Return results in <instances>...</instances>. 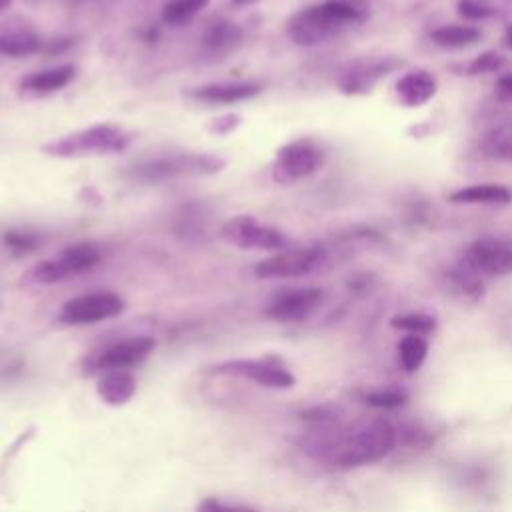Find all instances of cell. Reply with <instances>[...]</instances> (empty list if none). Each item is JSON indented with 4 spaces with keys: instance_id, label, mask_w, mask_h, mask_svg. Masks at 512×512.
<instances>
[{
    "instance_id": "obj_1",
    "label": "cell",
    "mask_w": 512,
    "mask_h": 512,
    "mask_svg": "<svg viewBox=\"0 0 512 512\" xmlns=\"http://www.w3.org/2000/svg\"><path fill=\"white\" fill-rule=\"evenodd\" d=\"M368 16V0H324L292 14L286 34L298 46H318L348 28L364 24Z\"/></svg>"
},
{
    "instance_id": "obj_2",
    "label": "cell",
    "mask_w": 512,
    "mask_h": 512,
    "mask_svg": "<svg viewBox=\"0 0 512 512\" xmlns=\"http://www.w3.org/2000/svg\"><path fill=\"white\" fill-rule=\"evenodd\" d=\"M396 446V428L386 420H370L352 428L332 452V462L340 470H352L384 460Z\"/></svg>"
},
{
    "instance_id": "obj_3",
    "label": "cell",
    "mask_w": 512,
    "mask_h": 512,
    "mask_svg": "<svg viewBox=\"0 0 512 512\" xmlns=\"http://www.w3.org/2000/svg\"><path fill=\"white\" fill-rule=\"evenodd\" d=\"M132 134L116 124H94L44 144V152L56 158H82L118 154L128 148Z\"/></svg>"
},
{
    "instance_id": "obj_4",
    "label": "cell",
    "mask_w": 512,
    "mask_h": 512,
    "mask_svg": "<svg viewBox=\"0 0 512 512\" xmlns=\"http://www.w3.org/2000/svg\"><path fill=\"white\" fill-rule=\"evenodd\" d=\"M100 248L92 242H78L62 248L58 254L40 260L28 272L34 284H58L92 270L100 262Z\"/></svg>"
},
{
    "instance_id": "obj_5",
    "label": "cell",
    "mask_w": 512,
    "mask_h": 512,
    "mask_svg": "<svg viewBox=\"0 0 512 512\" xmlns=\"http://www.w3.org/2000/svg\"><path fill=\"white\" fill-rule=\"evenodd\" d=\"M324 164V150L310 138H298L278 148L272 162V180L294 184L316 174Z\"/></svg>"
},
{
    "instance_id": "obj_6",
    "label": "cell",
    "mask_w": 512,
    "mask_h": 512,
    "mask_svg": "<svg viewBox=\"0 0 512 512\" xmlns=\"http://www.w3.org/2000/svg\"><path fill=\"white\" fill-rule=\"evenodd\" d=\"M220 238L242 250H286L288 238L274 226L260 222L256 216L238 214L220 226Z\"/></svg>"
},
{
    "instance_id": "obj_7",
    "label": "cell",
    "mask_w": 512,
    "mask_h": 512,
    "mask_svg": "<svg viewBox=\"0 0 512 512\" xmlns=\"http://www.w3.org/2000/svg\"><path fill=\"white\" fill-rule=\"evenodd\" d=\"M226 166V162L216 154H178L168 158H158L136 168V176L146 182L168 180L176 176H198L216 174Z\"/></svg>"
},
{
    "instance_id": "obj_8",
    "label": "cell",
    "mask_w": 512,
    "mask_h": 512,
    "mask_svg": "<svg viewBox=\"0 0 512 512\" xmlns=\"http://www.w3.org/2000/svg\"><path fill=\"white\" fill-rule=\"evenodd\" d=\"M124 312V300L110 290H96L88 294H80L72 300H68L58 318L64 324L70 326H86V324H98L110 318H116Z\"/></svg>"
},
{
    "instance_id": "obj_9",
    "label": "cell",
    "mask_w": 512,
    "mask_h": 512,
    "mask_svg": "<svg viewBox=\"0 0 512 512\" xmlns=\"http://www.w3.org/2000/svg\"><path fill=\"white\" fill-rule=\"evenodd\" d=\"M462 264L476 274L508 276L512 274V242L496 236L476 238L466 246Z\"/></svg>"
},
{
    "instance_id": "obj_10",
    "label": "cell",
    "mask_w": 512,
    "mask_h": 512,
    "mask_svg": "<svg viewBox=\"0 0 512 512\" xmlns=\"http://www.w3.org/2000/svg\"><path fill=\"white\" fill-rule=\"evenodd\" d=\"M324 262L320 248H286L254 266L258 278H300L308 276Z\"/></svg>"
},
{
    "instance_id": "obj_11",
    "label": "cell",
    "mask_w": 512,
    "mask_h": 512,
    "mask_svg": "<svg viewBox=\"0 0 512 512\" xmlns=\"http://www.w3.org/2000/svg\"><path fill=\"white\" fill-rule=\"evenodd\" d=\"M218 374H230V376H242L258 386L264 388H274V390H286L296 384L294 374L280 362L264 358H238V360H228L218 366H214Z\"/></svg>"
},
{
    "instance_id": "obj_12",
    "label": "cell",
    "mask_w": 512,
    "mask_h": 512,
    "mask_svg": "<svg viewBox=\"0 0 512 512\" xmlns=\"http://www.w3.org/2000/svg\"><path fill=\"white\" fill-rule=\"evenodd\" d=\"M402 66V60L396 56H382V58H360L350 62L340 78L338 90L346 96H360L368 94L382 78Z\"/></svg>"
},
{
    "instance_id": "obj_13",
    "label": "cell",
    "mask_w": 512,
    "mask_h": 512,
    "mask_svg": "<svg viewBox=\"0 0 512 512\" xmlns=\"http://www.w3.org/2000/svg\"><path fill=\"white\" fill-rule=\"evenodd\" d=\"M324 302V290L316 286L294 288L278 294L268 306L266 316L276 322H302L312 316Z\"/></svg>"
},
{
    "instance_id": "obj_14",
    "label": "cell",
    "mask_w": 512,
    "mask_h": 512,
    "mask_svg": "<svg viewBox=\"0 0 512 512\" xmlns=\"http://www.w3.org/2000/svg\"><path fill=\"white\" fill-rule=\"evenodd\" d=\"M154 338L150 336H134L120 340L108 348H104L96 360L94 366L96 370L108 372V370H128L130 366L140 364L144 358L150 356L154 350Z\"/></svg>"
},
{
    "instance_id": "obj_15",
    "label": "cell",
    "mask_w": 512,
    "mask_h": 512,
    "mask_svg": "<svg viewBox=\"0 0 512 512\" xmlns=\"http://www.w3.org/2000/svg\"><path fill=\"white\" fill-rule=\"evenodd\" d=\"M394 92L404 108H420L436 96L438 78L426 68L408 70L396 80Z\"/></svg>"
},
{
    "instance_id": "obj_16",
    "label": "cell",
    "mask_w": 512,
    "mask_h": 512,
    "mask_svg": "<svg viewBox=\"0 0 512 512\" xmlns=\"http://www.w3.org/2000/svg\"><path fill=\"white\" fill-rule=\"evenodd\" d=\"M74 78H76V66L62 64V66H54V68H46V70L28 74L26 78H22L20 88L26 94L42 96V94H52V92L66 88Z\"/></svg>"
},
{
    "instance_id": "obj_17",
    "label": "cell",
    "mask_w": 512,
    "mask_h": 512,
    "mask_svg": "<svg viewBox=\"0 0 512 512\" xmlns=\"http://www.w3.org/2000/svg\"><path fill=\"white\" fill-rule=\"evenodd\" d=\"M260 92L258 84L252 82H212L192 90V98L208 104H232L252 98Z\"/></svg>"
},
{
    "instance_id": "obj_18",
    "label": "cell",
    "mask_w": 512,
    "mask_h": 512,
    "mask_svg": "<svg viewBox=\"0 0 512 512\" xmlns=\"http://www.w3.org/2000/svg\"><path fill=\"white\" fill-rule=\"evenodd\" d=\"M452 204H488V206H502L512 202V190L504 184L484 182V184H470L458 188L448 194Z\"/></svg>"
},
{
    "instance_id": "obj_19",
    "label": "cell",
    "mask_w": 512,
    "mask_h": 512,
    "mask_svg": "<svg viewBox=\"0 0 512 512\" xmlns=\"http://www.w3.org/2000/svg\"><path fill=\"white\" fill-rule=\"evenodd\" d=\"M96 392L104 404L122 406L136 392V378L128 370H108L100 376Z\"/></svg>"
},
{
    "instance_id": "obj_20",
    "label": "cell",
    "mask_w": 512,
    "mask_h": 512,
    "mask_svg": "<svg viewBox=\"0 0 512 512\" xmlns=\"http://www.w3.org/2000/svg\"><path fill=\"white\" fill-rule=\"evenodd\" d=\"M482 32L472 24H444L430 32V40L440 48H468L480 40Z\"/></svg>"
},
{
    "instance_id": "obj_21",
    "label": "cell",
    "mask_w": 512,
    "mask_h": 512,
    "mask_svg": "<svg viewBox=\"0 0 512 512\" xmlns=\"http://www.w3.org/2000/svg\"><path fill=\"white\" fill-rule=\"evenodd\" d=\"M42 40L30 32H4L0 34V56L24 58L38 52Z\"/></svg>"
},
{
    "instance_id": "obj_22",
    "label": "cell",
    "mask_w": 512,
    "mask_h": 512,
    "mask_svg": "<svg viewBox=\"0 0 512 512\" xmlns=\"http://www.w3.org/2000/svg\"><path fill=\"white\" fill-rule=\"evenodd\" d=\"M428 356V342L424 336L408 334L398 342V360L406 372H416Z\"/></svg>"
},
{
    "instance_id": "obj_23",
    "label": "cell",
    "mask_w": 512,
    "mask_h": 512,
    "mask_svg": "<svg viewBox=\"0 0 512 512\" xmlns=\"http://www.w3.org/2000/svg\"><path fill=\"white\" fill-rule=\"evenodd\" d=\"M210 0H170L162 8V20L170 26L188 24L198 12L208 6Z\"/></svg>"
},
{
    "instance_id": "obj_24",
    "label": "cell",
    "mask_w": 512,
    "mask_h": 512,
    "mask_svg": "<svg viewBox=\"0 0 512 512\" xmlns=\"http://www.w3.org/2000/svg\"><path fill=\"white\" fill-rule=\"evenodd\" d=\"M390 326L394 330H402L406 334H418V336H426L432 334L438 326L436 318L424 312H404V314H396L390 318Z\"/></svg>"
},
{
    "instance_id": "obj_25",
    "label": "cell",
    "mask_w": 512,
    "mask_h": 512,
    "mask_svg": "<svg viewBox=\"0 0 512 512\" xmlns=\"http://www.w3.org/2000/svg\"><path fill=\"white\" fill-rule=\"evenodd\" d=\"M446 278H448V282L458 290V294H462V296H466V298L478 300V298L484 294V284H482V280L478 278L476 272H472V270L466 268L464 264L458 266V268L448 270Z\"/></svg>"
},
{
    "instance_id": "obj_26",
    "label": "cell",
    "mask_w": 512,
    "mask_h": 512,
    "mask_svg": "<svg viewBox=\"0 0 512 512\" xmlns=\"http://www.w3.org/2000/svg\"><path fill=\"white\" fill-rule=\"evenodd\" d=\"M408 400V392L402 388H386V390H374V392H366L362 396V402L372 406V408H380V410H392L398 406H404Z\"/></svg>"
},
{
    "instance_id": "obj_27",
    "label": "cell",
    "mask_w": 512,
    "mask_h": 512,
    "mask_svg": "<svg viewBox=\"0 0 512 512\" xmlns=\"http://www.w3.org/2000/svg\"><path fill=\"white\" fill-rule=\"evenodd\" d=\"M236 40H240V28L230 24V22H216L212 24L206 34H204V42L210 48H228L232 46Z\"/></svg>"
},
{
    "instance_id": "obj_28",
    "label": "cell",
    "mask_w": 512,
    "mask_h": 512,
    "mask_svg": "<svg viewBox=\"0 0 512 512\" xmlns=\"http://www.w3.org/2000/svg\"><path fill=\"white\" fill-rule=\"evenodd\" d=\"M456 12L468 22H482L496 16L498 10L490 0H458Z\"/></svg>"
},
{
    "instance_id": "obj_29",
    "label": "cell",
    "mask_w": 512,
    "mask_h": 512,
    "mask_svg": "<svg viewBox=\"0 0 512 512\" xmlns=\"http://www.w3.org/2000/svg\"><path fill=\"white\" fill-rule=\"evenodd\" d=\"M506 58L496 52V50H486L478 56H474L468 64H466V74L468 76H480V74H488V72H498L500 68H504Z\"/></svg>"
},
{
    "instance_id": "obj_30",
    "label": "cell",
    "mask_w": 512,
    "mask_h": 512,
    "mask_svg": "<svg viewBox=\"0 0 512 512\" xmlns=\"http://www.w3.org/2000/svg\"><path fill=\"white\" fill-rule=\"evenodd\" d=\"M486 152L490 156L512 162V130H498L494 136H490L486 140Z\"/></svg>"
},
{
    "instance_id": "obj_31",
    "label": "cell",
    "mask_w": 512,
    "mask_h": 512,
    "mask_svg": "<svg viewBox=\"0 0 512 512\" xmlns=\"http://www.w3.org/2000/svg\"><path fill=\"white\" fill-rule=\"evenodd\" d=\"M8 248L12 252H18V254H26V252H32L34 246H36V236L32 234H26V232H8L4 236Z\"/></svg>"
},
{
    "instance_id": "obj_32",
    "label": "cell",
    "mask_w": 512,
    "mask_h": 512,
    "mask_svg": "<svg viewBox=\"0 0 512 512\" xmlns=\"http://www.w3.org/2000/svg\"><path fill=\"white\" fill-rule=\"evenodd\" d=\"M196 512H258L256 508H250V506H238V504H226V502H220L216 498H204Z\"/></svg>"
},
{
    "instance_id": "obj_33",
    "label": "cell",
    "mask_w": 512,
    "mask_h": 512,
    "mask_svg": "<svg viewBox=\"0 0 512 512\" xmlns=\"http://www.w3.org/2000/svg\"><path fill=\"white\" fill-rule=\"evenodd\" d=\"M238 124H240V116L228 114V116H222V118H214V120L210 122V130H212L214 134L226 136V134L234 132V130L238 128Z\"/></svg>"
},
{
    "instance_id": "obj_34",
    "label": "cell",
    "mask_w": 512,
    "mask_h": 512,
    "mask_svg": "<svg viewBox=\"0 0 512 512\" xmlns=\"http://www.w3.org/2000/svg\"><path fill=\"white\" fill-rule=\"evenodd\" d=\"M494 94L502 102H512V74H502L494 84Z\"/></svg>"
},
{
    "instance_id": "obj_35",
    "label": "cell",
    "mask_w": 512,
    "mask_h": 512,
    "mask_svg": "<svg viewBox=\"0 0 512 512\" xmlns=\"http://www.w3.org/2000/svg\"><path fill=\"white\" fill-rule=\"evenodd\" d=\"M504 46L512 50V24H508L504 30Z\"/></svg>"
},
{
    "instance_id": "obj_36",
    "label": "cell",
    "mask_w": 512,
    "mask_h": 512,
    "mask_svg": "<svg viewBox=\"0 0 512 512\" xmlns=\"http://www.w3.org/2000/svg\"><path fill=\"white\" fill-rule=\"evenodd\" d=\"M10 4H12V0H0V12L6 10Z\"/></svg>"
},
{
    "instance_id": "obj_37",
    "label": "cell",
    "mask_w": 512,
    "mask_h": 512,
    "mask_svg": "<svg viewBox=\"0 0 512 512\" xmlns=\"http://www.w3.org/2000/svg\"><path fill=\"white\" fill-rule=\"evenodd\" d=\"M234 4H238V6H246V4H252V2H256V0H232Z\"/></svg>"
}]
</instances>
